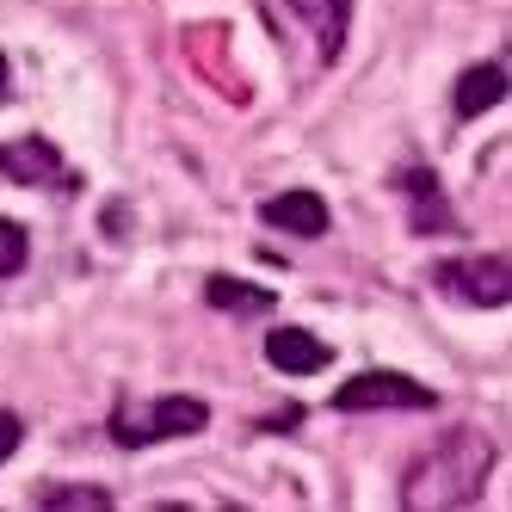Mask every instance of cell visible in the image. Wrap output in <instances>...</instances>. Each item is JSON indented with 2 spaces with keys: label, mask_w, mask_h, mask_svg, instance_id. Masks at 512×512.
Instances as JSON below:
<instances>
[{
  "label": "cell",
  "mask_w": 512,
  "mask_h": 512,
  "mask_svg": "<svg viewBox=\"0 0 512 512\" xmlns=\"http://www.w3.org/2000/svg\"><path fill=\"white\" fill-rule=\"evenodd\" d=\"M210 426V408L198 395H155V401H118L112 414V438L124 451L161 445V438H192Z\"/></svg>",
  "instance_id": "cell-2"
},
{
  "label": "cell",
  "mask_w": 512,
  "mask_h": 512,
  "mask_svg": "<svg viewBox=\"0 0 512 512\" xmlns=\"http://www.w3.org/2000/svg\"><path fill=\"white\" fill-rule=\"evenodd\" d=\"M340 414H383V408H438V395L401 371H358L352 383L334 389Z\"/></svg>",
  "instance_id": "cell-4"
},
{
  "label": "cell",
  "mask_w": 512,
  "mask_h": 512,
  "mask_svg": "<svg viewBox=\"0 0 512 512\" xmlns=\"http://www.w3.org/2000/svg\"><path fill=\"white\" fill-rule=\"evenodd\" d=\"M488 469H494V438L482 426H451L408 463V475H401V506L408 512L469 506V500H482Z\"/></svg>",
  "instance_id": "cell-1"
},
{
  "label": "cell",
  "mask_w": 512,
  "mask_h": 512,
  "mask_svg": "<svg viewBox=\"0 0 512 512\" xmlns=\"http://www.w3.org/2000/svg\"><path fill=\"white\" fill-rule=\"evenodd\" d=\"M38 500L44 506H112V494H105V488H38Z\"/></svg>",
  "instance_id": "cell-13"
},
{
  "label": "cell",
  "mask_w": 512,
  "mask_h": 512,
  "mask_svg": "<svg viewBox=\"0 0 512 512\" xmlns=\"http://www.w3.org/2000/svg\"><path fill=\"white\" fill-rule=\"evenodd\" d=\"M0 179H13V186H75L68 161L56 155V142H44V136L7 142V149H0Z\"/></svg>",
  "instance_id": "cell-6"
},
{
  "label": "cell",
  "mask_w": 512,
  "mask_h": 512,
  "mask_svg": "<svg viewBox=\"0 0 512 512\" xmlns=\"http://www.w3.org/2000/svg\"><path fill=\"white\" fill-rule=\"evenodd\" d=\"M500 99H506V68H500V62L463 68V81H457V118H463V124L482 118V112H494Z\"/></svg>",
  "instance_id": "cell-10"
},
{
  "label": "cell",
  "mask_w": 512,
  "mask_h": 512,
  "mask_svg": "<svg viewBox=\"0 0 512 512\" xmlns=\"http://www.w3.org/2000/svg\"><path fill=\"white\" fill-rule=\"evenodd\" d=\"M204 303H210V309H229V315H266L278 297H272V290H260V284H241V278H223V272H216V278L204 284Z\"/></svg>",
  "instance_id": "cell-11"
},
{
  "label": "cell",
  "mask_w": 512,
  "mask_h": 512,
  "mask_svg": "<svg viewBox=\"0 0 512 512\" xmlns=\"http://www.w3.org/2000/svg\"><path fill=\"white\" fill-rule=\"evenodd\" d=\"M19 438H25V420H19L13 408H0V463L19 451Z\"/></svg>",
  "instance_id": "cell-14"
},
{
  "label": "cell",
  "mask_w": 512,
  "mask_h": 512,
  "mask_svg": "<svg viewBox=\"0 0 512 512\" xmlns=\"http://www.w3.org/2000/svg\"><path fill=\"white\" fill-rule=\"evenodd\" d=\"M7 87H13V68H7V56H0V99H7Z\"/></svg>",
  "instance_id": "cell-15"
},
{
  "label": "cell",
  "mask_w": 512,
  "mask_h": 512,
  "mask_svg": "<svg viewBox=\"0 0 512 512\" xmlns=\"http://www.w3.org/2000/svg\"><path fill=\"white\" fill-rule=\"evenodd\" d=\"M432 284L445 297L469 303V309H506L512 297V260L506 253H469V260H445L432 272Z\"/></svg>",
  "instance_id": "cell-3"
},
{
  "label": "cell",
  "mask_w": 512,
  "mask_h": 512,
  "mask_svg": "<svg viewBox=\"0 0 512 512\" xmlns=\"http://www.w3.org/2000/svg\"><path fill=\"white\" fill-rule=\"evenodd\" d=\"M266 223L272 229H284V235H303V241H315V235H327V204L315 198V192H278V198H266Z\"/></svg>",
  "instance_id": "cell-9"
},
{
  "label": "cell",
  "mask_w": 512,
  "mask_h": 512,
  "mask_svg": "<svg viewBox=\"0 0 512 512\" xmlns=\"http://www.w3.org/2000/svg\"><path fill=\"white\" fill-rule=\"evenodd\" d=\"M25 253H31V235H25L19 223H7V216H0V278L25 272Z\"/></svg>",
  "instance_id": "cell-12"
},
{
  "label": "cell",
  "mask_w": 512,
  "mask_h": 512,
  "mask_svg": "<svg viewBox=\"0 0 512 512\" xmlns=\"http://www.w3.org/2000/svg\"><path fill=\"white\" fill-rule=\"evenodd\" d=\"M284 7V19L309 38V56L327 68L340 56V44H346V31H352V0H278Z\"/></svg>",
  "instance_id": "cell-5"
},
{
  "label": "cell",
  "mask_w": 512,
  "mask_h": 512,
  "mask_svg": "<svg viewBox=\"0 0 512 512\" xmlns=\"http://www.w3.org/2000/svg\"><path fill=\"white\" fill-rule=\"evenodd\" d=\"M327 340H315V334H303V327H272L266 334V364H278L284 377H315V371H327Z\"/></svg>",
  "instance_id": "cell-8"
},
{
  "label": "cell",
  "mask_w": 512,
  "mask_h": 512,
  "mask_svg": "<svg viewBox=\"0 0 512 512\" xmlns=\"http://www.w3.org/2000/svg\"><path fill=\"white\" fill-rule=\"evenodd\" d=\"M395 186L408 192V223H414V235H445V229H457V216H451V204H445V192H438V179H432L426 161H408V167L395 173Z\"/></svg>",
  "instance_id": "cell-7"
}]
</instances>
